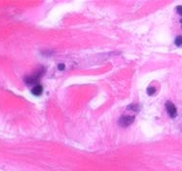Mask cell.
<instances>
[{"instance_id":"8","label":"cell","mask_w":182,"mask_h":171,"mask_svg":"<svg viewBox=\"0 0 182 171\" xmlns=\"http://www.w3.org/2000/svg\"><path fill=\"white\" fill-rule=\"evenodd\" d=\"M176 11L180 16H182V6H177L176 7Z\"/></svg>"},{"instance_id":"2","label":"cell","mask_w":182,"mask_h":171,"mask_svg":"<svg viewBox=\"0 0 182 171\" xmlns=\"http://www.w3.org/2000/svg\"><path fill=\"white\" fill-rule=\"evenodd\" d=\"M166 108H167L168 113L170 114V117L175 118L176 116V114H177L176 107L175 106V104H173L172 102H167V103H166Z\"/></svg>"},{"instance_id":"4","label":"cell","mask_w":182,"mask_h":171,"mask_svg":"<svg viewBox=\"0 0 182 171\" xmlns=\"http://www.w3.org/2000/svg\"><path fill=\"white\" fill-rule=\"evenodd\" d=\"M43 88L42 85H35L34 87L32 88V90H31V92L33 95H35V96H40V95H42V93H43Z\"/></svg>"},{"instance_id":"3","label":"cell","mask_w":182,"mask_h":171,"mask_svg":"<svg viewBox=\"0 0 182 171\" xmlns=\"http://www.w3.org/2000/svg\"><path fill=\"white\" fill-rule=\"evenodd\" d=\"M43 73H41V74H35L34 76H27V78H25V82L27 84H34L36 83L38 80H39V78H40V76H42Z\"/></svg>"},{"instance_id":"6","label":"cell","mask_w":182,"mask_h":171,"mask_svg":"<svg viewBox=\"0 0 182 171\" xmlns=\"http://www.w3.org/2000/svg\"><path fill=\"white\" fill-rule=\"evenodd\" d=\"M154 93H155V88L154 87H148L147 88V94L150 96H152Z\"/></svg>"},{"instance_id":"5","label":"cell","mask_w":182,"mask_h":171,"mask_svg":"<svg viewBox=\"0 0 182 171\" xmlns=\"http://www.w3.org/2000/svg\"><path fill=\"white\" fill-rule=\"evenodd\" d=\"M175 43L177 46H182V36H177V37L175 38Z\"/></svg>"},{"instance_id":"9","label":"cell","mask_w":182,"mask_h":171,"mask_svg":"<svg viewBox=\"0 0 182 171\" xmlns=\"http://www.w3.org/2000/svg\"><path fill=\"white\" fill-rule=\"evenodd\" d=\"M58 69H59L60 71H63L65 69V65L64 64H59V66H58Z\"/></svg>"},{"instance_id":"1","label":"cell","mask_w":182,"mask_h":171,"mask_svg":"<svg viewBox=\"0 0 182 171\" xmlns=\"http://www.w3.org/2000/svg\"><path fill=\"white\" fill-rule=\"evenodd\" d=\"M133 122H134V116H128V115H126V116H122L120 118V120H118V125L120 127H128Z\"/></svg>"},{"instance_id":"7","label":"cell","mask_w":182,"mask_h":171,"mask_svg":"<svg viewBox=\"0 0 182 171\" xmlns=\"http://www.w3.org/2000/svg\"><path fill=\"white\" fill-rule=\"evenodd\" d=\"M127 109H132V110H134V111H137V110H138V106H137V104H134V106H128Z\"/></svg>"}]
</instances>
